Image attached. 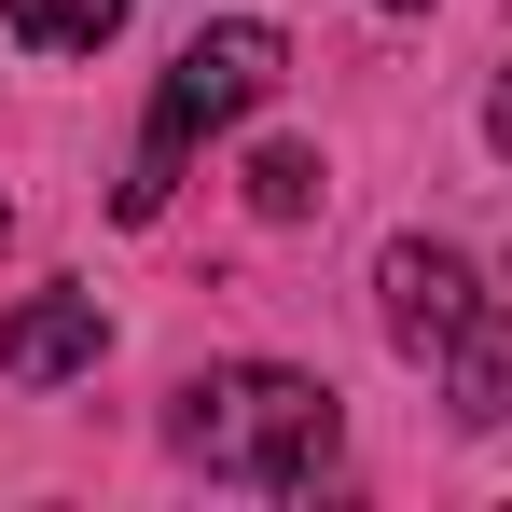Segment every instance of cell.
<instances>
[{"mask_svg": "<svg viewBox=\"0 0 512 512\" xmlns=\"http://www.w3.org/2000/svg\"><path fill=\"white\" fill-rule=\"evenodd\" d=\"M167 443L208 471V485H263V499H291V485H319L346 457V402L319 374H291V360H222V374H194L180 388Z\"/></svg>", "mask_w": 512, "mask_h": 512, "instance_id": "cell-1", "label": "cell"}, {"mask_svg": "<svg viewBox=\"0 0 512 512\" xmlns=\"http://www.w3.org/2000/svg\"><path fill=\"white\" fill-rule=\"evenodd\" d=\"M485 139H499V153H512V70H499V97H485Z\"/></svg>", "mask_w": 512, "mask_h": 512, "instance_id": "cell-8", "label": "cell"}, {"mask_svg": "<svg viewBox=\"0 0 512 512\" xmlns=\"http://www.w3.org/2000/svg\"><path fill=\"white\" fill-rule=\"evenodd\" d=\"M0 14H14L28 56H97V42L125 28V0H0Z\"/></svg>", "mask_w": 512, "mask_h": 512, "instance_id": "cell-6", "label": "cell"}, {"mask_svg": "<svg viewBox=\"0 0 512 512\" xmlns=\"http://www.w3.org/2000/svg\"><path fill=\"white\" fill-rule=\"evenodd\" d=\"M250 208H263V222H305V208H319V153H305V139L250 153Z\"/></svg>", "mask_w": 512, "mask_h": 512, "instance_id": "cell-7", "label": "cell"}, {"mask_svg": "<svg viewBox=\"0 0 512 512\" xmlns=\"http://www.w3.org/2000/svg\"><path fill=\"white\" fill-rule=\"evenodd\" d=\"M277 70H291V42H277V28H208V42H180L167 84H153V139H139V167H125V222H153V208H167V180H180V153H194V139H222L236 111H263Z\"/></svg>", "mask_w": 512, "mask_h": 512, "instance_id": "cell-2", "label": "cell"}, {"mask_svg": "<svg viewBox=\"0 0 512 512\" xmlns=\"http://www.w3.org/2000/svg\"><path fill=\"white\" fill-rule=\"evenodd\" d=\"M402 14H416V0H402Z\"/></svg>", "mask_w": 512, "mask_h": 512, "instance_id": "cell-10", "label": "cell"}, {"mask_svg": "<svg viewBox=\"0 0 512 512\" xmlns=\"http://www.w3.org/2000/svg\"><path fill=\"white\" fill-rule=\"evenodd\" d=\"M443 360H457V416H471V429H499V416H512V319L485 305V319L443 346Z\"/></svg>", "mask_w": 512, "mask_h": 512, "instance_id": "cell-5", "label": "cell"}, {"mask_svg": "<svg viewBox=\"0 0 512 512\" xmlns=\"http://www.w3.org/2000/svg\"><path fill=\"white\" fill-rule=\"evenodd\" d=\"M97 346H111L97 291H42V305H14V319H0V374H14V388H56V374H84Z\"/></svg>", "mask_w": 512, "mask_h": 512, "instance_id": "cell-4", "label": "cell"}, {"mask_svg": "<svg viewBox=\"0 0 512 512\" xmlns=\"http://www.w3.org/2000/svg\"><path fill=\"white\" fill-rule=\"evenodd\" d=\"M0 236H14V208H0Z\"/></svg>", "mask_w": 512, "mask_h": 512, "instance_id": "cell-9", "label": "cell"}, {"mask_svg": "<svg viewBox=\"0 0 512 512\" xmlns=\"http://www.w3.org/2000/svg\"><path fill=\"white\" fill-rule=\"evenodd\" d=\"M374 319H388V346H402V360H443V346L485 319V291H471V263H457V250L388 236V250H374Z\"/></svg>", "mask_w": 512, "mask_h": 512, "instance_id": "cell-3", "label": "cell"}]
</instances>
